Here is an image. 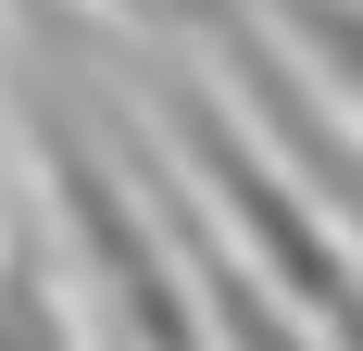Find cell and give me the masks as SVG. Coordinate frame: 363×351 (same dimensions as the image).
I'll list each match as a JSON object with an SVG mask.
<instances>
[{
  "label": "cell",
  "instance_id": "obj_1",
  "mask_svg": "<svg viewBox=\"0 0 363 351\" xmlns=\"http://www.w3.org/2000/svg\"><path fill=\"white\" fill-rule=\"evenodd\" d=\"M38 163H50V213H63L75 264H88V288H101V314H113V351H213L201 276H176V251L150 239V213L113 188V163L75 126H38Z\"/></svg>",
  "mask_w": 363,
  "mask_h": 351
},
{
  "label": "cell",
  "instance_id": "obj_2",
  "mask_svg": "<svg viewBox=\"0 0 363 351\" xmlns=\"http://www.w3.org/2000/svg\"><path fill=\"white\" fill-rule=\"evenodd\" d=\"M0 351H88V326L63 314L38 251H0Z\"/></svg>",
  "mask_w": 363,
  "mask_h": 351
},
{
  "label": "cell",
  "instance_id": "obj_3",
  "mask_svg": "<svg viewBox=\"0 0 363 351\" xmlns=\"http://www.w3.org/2000/svg\"><path fill=\"white\" fill-rule=\"evenodd\" d=\"M276 13H289V38H301V50H326V63H338V88L363 101V0H276Z\"/></svg>",
  "mask_w": 363,
  "mask_h": 351
},
{
  "label": "cell",
  "instance_id": "obj_4",
  "mask_svg": "<svg viewBox=\"0 0 363 351\" xmlns=\"http://www.w3.org/2000/svg\"><path fill=\"white\" fill-rule=\"evenodd\" d=\"M125 13H163V0H125Z\"/></svg>",
  "mask_w": 363,
  "mask_h": 351
}]
</instances>
